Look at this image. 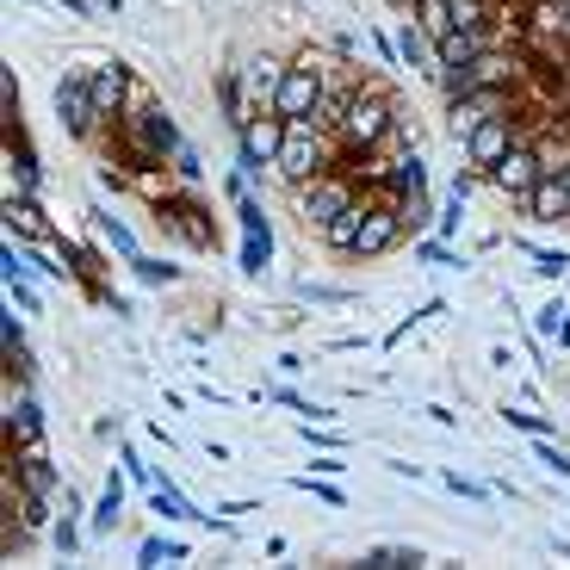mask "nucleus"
<instances>
[{"label":"nucleus","mask_w":570,"mask_h":570,"mask_svg":"<svg viewBox=\"0 0 570 570\" xmlns=\"http://www.w3.org/2000/svg\"><path fill=\"white\" fill-rule=\"evenodd\" d=\"M391 125H397L391 94L385 87H360L354 100H347V112H342V149L347 156H379V142L391 137Z\"/></svg>","instance_id":"f257e3e1"},{"label":"nucleus","mask_w":570,"mask_h":570,"mask_svg":"<svg viewBox=\"0 0 570 570\" xmlns=\"http://www.w3.org/2000/svg\"><path fill=\"white\" fill-rule=\"evenodd\" d=\"M328 156H335V137H328L316 118H285V142H279V180L304 186L316 180V174H328Z\"/></svg>","instance_id":"f03ea898"},{"label":"nucleus","mask_w":570,"mask_h":570,"mask_svg":"<svg viewBox=\"0 0 570 570\" xmlns=\"http://www.w3.org/2000/svg\"><path fill=\"white\" fill-rule=\"evenodd\" d=\"M174 149H180V130H174V118L161 112V106H137V112L125 118V156L130 161L161 168V161H174Z\"/></svg>","instance_id":"7ed1b4c3"},{"label":"nucleus","mask_w":570,"mask_h":570,"mask_svg":"<svg viewBox=\"0 0 570 570\" xmlns=\"http://www.w3.org/2000/svg\"><path fill=\"white\" fill-rule=\"evenodd\" d=\"M328 94V69L304 50L298 62H285V81H279V100H273V112L279 118H316V106H323Z\"/></svg>","instance_id":"20e7f679"},{"label":"nucleus","mask_w":570,"mask_h":570,"mask_svg":"<svg viewBox=\"0 0 570 570\" xmlns=\"http://www.w3.org/2000/svg\"><path fill=\"white\" fill-rule=\"evenodd\" d=\"M292 193H298V217H304V224H316V229H323L328 217H342L347 205L360 199V180H347V174H335V168H328V174H316V180L292 186Z\"/></svg>","instance_id":"39448f33"},{"label":"nucleus","mask_w":570,"mask_h":570,"mask_svg":"<svg viewBox=\"0 0 570 570\" xmlns=\"http://www.w3.org/2000/svg\"><path fill=\"white\" fill-rule=\"evenodd\" d=\"M403 212H397V199L391 193H372L366 199V224H360V243H354V261H379V255H391V248L403 243Z\"/></svg>","instance_id":"423d86ee"},{"label":"nucleus","mask_w":570,"mask_h":570,"mask_svg":"<svg viewBox=\"0 0 570 570\" xmlns=\"http://www.w3.org/2000/svg\"><path fill=\"white\" fill-rule=\"evenodd\" d=\"M57 118H62V130H69V137H81V142H94V137H100L106 112L94 106V87H87V69H75V75H62V81H57Z\"/></svg>","instance_id":"0eeeda50"},{"label":"nucleus","mask_w":570,"mask_h":570,"mask_svg":"<svg viewBox=\"0 0 570 570\" xmlns=\"http://www.w3.org/2000/svg\"><path fill=\"white\" fill-rule=\"evenodd\" d=\"M279 142H285V118L279 112H248V125L236 130V168L261 174L279 161Z\"/></svg>","instance_id":"6e6552de"},{"label":"nucleus","mask_w":570,"mask_h":570,"mask_svg":"<svg viewBox=\"0 0 570 570\" xmlns=\"http://www.w3.org/2000/svg\"><path fill=\"white\" fill-rule=\"evenodd\" d=\"M502 112H514L509 87H478V94H459V100H446V130L465 142L471 130L484 125V118H502Z\"/></svg>","instance_id":"1a4fd4ad"},{"label":"nucleus","mask_w":570,"mask_h":570,"mask_svg":"<svg viewBox=\"0 0 570 570\" xmlns=\"http://www.w3.org/2000/svg\"><path fill=\"white\" fill-rule=\"evenodd\" d=\"M441 87H446V100L478 94V87H514V62L497 57V50H484V57L459 62V69H441Z\"/></svg>","instance_id":"9d476101"},{"label":"nucleus","mask_w":570,"mask_h":570,"mask_svg":"<svg viewBox=\"0 0 570 570\" xmlns=\"http://www.w3.org/2000/svg\"><path fill=\"white\" fill-rule=\"evenodd\" d=\"M514 142H521V130H514V112H502V118H484V125L465 137V161H471V174H490L502 156H509Z\"/></svg>","instance_id":"9b49d317"},{"label":"nucleus","mask_w":570,"mask_h":570,"mask_svg":"<svg viewBox=\"0 0 570 570\" xmlns=\"http://www.w3.org/2000/svg\"><path fill=\"white\" fill-rule=\"evenodd\" d=\"M490 180H497V193H502V199L528 205V193L540 186V161H533V142H528V137L514 142L509 156H502L497 168H490Z\"/></svg>","instance_id":"f8f14e48"},{"label":"nucleus","mask_w":570,"mask_h":570,"mask_svg":"<svg viewBox=\"0 0 570 570\" xmlns=\"http://www.w3.org/2000/svg\"><path fill=\"white\" fill-rule=\"evenodd\" d=\"M236 81H243L248 112H273V100H279V81H285V62L261 50V57H248L243 69H236Z\"/></svg>","instance_id":"ddd939ff"},{"label":"nucleus","mask_w":570,"mask_h":570,"mask_svg":"<svg viewBox=\"0 0 570 570\" xmlns=\"http://www.w3.org/2000/svg\"><path fill=\"white\" fill-rule=\"evenodd\" d=\"M87 87H94V106H100L106 118H118L130 106V69L125 62H94V69H87Z\"/></svg>","instance_id":"4468645a"},{"label":"nucleus","mask_w":570,"mask_h":570,"mask_svg":"<svg viewBox=\"0 0 570 570\" xmlns=\"http://www.w3.org/2000/svg\"><path fill=\"white\" fill-rule=\"evenodd\" d=\"M13 459H19V465H13V471H19V490H31V497H50V502L69 490V484H62V471L43 459V446H19Z\"/></svg>","instance_id":"2eb2a0df"},{"label":"nucleus","mask_w":570,"mask_h":570,"mask_svg":"<svg viewBox=\"0 0 570 570\" xmlns=\"http://www.w3.org/2000/svg\"><path fill=\"white\" fill-rule=\"evenodd\" d=\"M521 212H528L533 224H570V186H564V174H540V186L528 193Z\"/></svg>","instance_id":"dca6fc26"},{"label":"nucleus","mask_w":570,"mask_h":570,"mask_svg":"<svg viewBox=\"0 0 570 570\" xmlns=\"http://www.w3.org/2000/svg\"><path fill=\"white\" fill-rule=\"evenodd\" d=\"M397 57H403V69H415V75H428V81H441V43L428 38L415 19H403V31H397Z\"/></svg>","instance_id":"f3484780"},{"label":"nucleus","mask_w":570,"mask_h":570,"mask_svg":"<svg viewBox=\"0 0 570 570\" xmlns=\"http://www.w3.org/2000/svg\"><path fill=\"white\" fill-rule=\"evenodd\" d=\"M528 142H533L540 174H570V125H540Z\"/></svg>","instance_id":"a211bd4d"},{"label":"nucleus","mask_w":570,"mask_h":570,"mask_svg":"<svg viewBox=\"0 0 570 570\" xmlns=\"http://www.w3.org/2000/svg\"><path fill=\"white\" fill-rule=\"evenodd\" d=\"M7 441H13V453H19V446H43V410L31 397L7 403Z\"/></svg>","instance_id":"6ab92c4d"},{"label":"nucleus","mask_w":570,"mask_h":570,"mask_svg":"<svg viewBox=\"0 0 570 570\" xmlns=\"http://www.w3.org/2000/svg\"><path fill=\"white\" fill-rule=\"evenodd\" d=\"M7 236H19V243H50V224H43L38 199H7Z\"/></svg>","instance_id":"aec40b11"},{"label":"nucleus","mask_w":570,"mask_h":570,"mask_svg":"<svg viewBox=\"0 0 570 570\" xmlns=\"http://www.w3.org/2000/svg\"><path fill=\"white\" fill-rule=\"evenodd\" d=\"M360 224H366V199H354L342 217H328V224H323V243L335 248V255H354V243H360Z\"/></svg>","instance_id":"412c9836"},{"label":"nucleus","mask_w":570,"mask_h":570,"mask_svg":"<svg viewBox=\"0 0 570 570\" xmlns=\"http://www.w3.org/2000/svg\"><path fill=\"white\" fill-rule=\"evenodd\" d=\"M484 50H490V26L484 31H446L441 38V69H459V62L484 57Z\"/></svg>","instance_id":"4be33fe9"},{"label":"nucleus","mask_w":570,"mask_h":570,"mask_svg":"<svg viewBox=\"0 0 570 570\" xmlns=\"http://www.w3.org/2000/svg\"><path fill=\"white\" fill-rule=\"evenodd\" d=\"M161 217H168V224L180 229L193 248H212V224H199V217H205L199 205H161Z\"/></svg>","instance_id":"5701e85b"},{"label":"nucleus","mask_w":570,"mask_h":570,"mask_svg":"<svg viewBox=\"0 0 570 570\" xmlns=\"http://www.w3.org/2000/svg\"><path fill=\"white\" fill-rule=\"evenodd\" d=\"M38 193V168H31V156H13L7 149V199H31Z\"/></svg>","instance_id":"b1692460"},{"label":"nucleus","mask_w":570,"mask_h":570,"mask_svg":"<svg viewBox=\"0 0 570 570\" xmlns=\"http://www.w3.org/2000/svg\"><path fill=\"white\" fill-rule=\"evenodd\" d=\"M118 514H125V490H118V484H106L100 509L87 514V528H94V533H112V528H118Z\"/></svg>","instance_id":"393cba45"},{"label":"nucleus","mask_w":570,"mask_h":570,"mask_svg":"<svg viewBox=\"0 0 570 570\" xmlns=\"http://www.w3.org/2000/svg\"><path fill=\"white\" fill-rule=\"evenodd\" d=\"M19 528H26V533H43V528H50V497H31V490H19Z\"/></svg>","instance_id":"a878e982"},{"label":"nucleus","mask_w":570,"mask_h":570,"mask_svg":"<svg viewBox=\"0 0 570 570\" xmlns=\"http://www.w3.org/2000/svg\"><path fill=\"white\" fill-rule=\"evenodd\" d=\"M366 564H372V570H397V564H428V558L415 552V546H372Z\"/></svg>","instance_id":"bb28decb"},{"label":"nucleus","mask_w":570,"mask_h":570,"mask_svg":"<svg viewBox=\"0 0 570 570\" xmlns=\"http://www.w3.org/2000/svg\"><path fill=\"white\" fill-rule=\"evenodd\" d=\"M94 224H100V236H106V243H112V248H118V255H125V261H137V236H130V229H125V224H118V217H106V212H94Z\"/></svg>","instance_id":"cd10ccee"},{"label":"nucleus","mask_w":570,"mask_h":570,"mask_svg":"<svg viewBox=\"0 0 570 570\" xmlns=\"http://www.w3.org/2000/svg\"><path fill=\"white\" fill-rule=\"evenodd\" d=\"M130 267H137L142 285H174V279H180V267H168V261H149V255H137Z\"/></svg>","instance_id":"c85d7f7f"},{"label":"nucleus","mask_w":570,"mask_h":570,"mask_svg":"<svg viewBox=\"0 0 570 570\" xmlns=\"http://www.w3.org/2000/svg\"><path fill=\"white\" fill-rule=\"evenodd\" d=\"M161 558H186L180 540H142L137 546V564H161Z\"/></svg>","instance_id":"c756f323"},{"label":"nucleus","mask_w":570,"mask_h":570,"mask_svg":"<svg viewBox=\"0 0 570 570\" xmlns=\"http://www.w3.org/2000/svg\"><path fill=\"white\" fill-rule=\"evenodd\" d=\"M570 323V304L564 298H552V304H540V316H533V328H540V335H558V328Z\"/></svg>","instance_id":"7c9ffc66"},{"label":"nucleus","mask_w":570,"mask_h":570,"mask_svg":"<svg viewBox=\"0 0 570 570\" xmlns=\"http://www.w3.org/2000/svg\"><path fill=\"white\" fill-rule=\"evenodd\" d=\"M7 298H13L26 316H38V292L26 285V273H7Z\"/></svg>","instance_id":"2f4dec72"},{"label":"nucleus","mask_w":570,"mask_h":570,"mask_svg":"<svg viewBox=\"0 0 570 570\" xmlns=\"http://www.w3.org/2000/svg\"><path fill=\"white\" fill-rule=\"evenodd\" d=\"M174 174H180V180H186V186H199V180H205V168H199V156H193V149H186V142H180V149H174Z\"/></svg>","instance_id":"473e14b6"},{"label":"nucleus","mask_w":570,"mask_h":570,"mask_svg":"<svg viewBox=\"0 0 570 570\" xmlns=\"http://www.w3.org/2000/svg\"><path fill=\"white\" fill-rule=\"evenodd\" d=\"M509 428H521V434H533V441L552 434V422H546V415H528V410H509Z\"/></svg>","instance_id":"72a5a7b5"},{"label":"nucleus","mask_w":570,"mask_h":570,"mask_svg":"<svg viewBox=\"0 0 570 570\" xmlns=\"http://www.w3.org/2000/svg\"><path fill=\"white\" fill-rule=\"evenodd\" d=\"M298 490H311L316 502H328V509H347V497L335 484H323V478H298Z\"/></svg>","instance_id":"f704fd0d"},{"label":"nucleus","mask_w":570,"mask_h":570,"mask_svg":"<svg viewBox=\"0 0 570 570\" xmlns=\"http://www.w3.org/2000/svg\"><path fill=\"white\" fill-rule=\"evenodd\" d=\"M533 453H540V465H552L558 478H570V453H558V446H552V434H546V441L533 446Z\"/></svg>","instance_id":"c9c22d12"},{"label":"nucleus","mask_w":570,"mask_h":570,"mask_svg":"<svg viewBox=\"0 0 570 570\" xmlns=\"http://www.w3.org/2000/svg\"><path fill=\"white\" fill-rule=\"evenodd\" d=\"M446 490H453V497H471V502H484V497H490L478 478H459V471H446Z\"/></svg>","instance_id":"e433bc0d"},{"label":"nucleus","mask_w":570,"mask_h":570,"mask_svg":"<svg viewBox=\"0 0 570 570\" xmlns=\"http://www.w3.org/2000/svg\"><path fill=\"white\" fill-rule=\"evenodd\" d=\"M564 267H570V255H546V248H533V273H546V279H558Z\"/></svg>","instance_id":"4c0bfd02"},{"label":"nucleus","mask_w":570,"mask_h":570,"mask_svg":"<svg viewBox=\"0 0 570 570\" xmlns=\"http://www.w3.org/2000/svg\"><path fill=\"white\" fill-rule=\"evenodd\" d=\"M50 540H57L62 552H75V546H81V528H75V521H62V528H50Z\"/></svg>","instance_id":"58836bf2"},{"label":"nucleus","mask_w":570,"mask_h":570,"mask_svg":"<svg viewBox=\"0 0 570 570\" xmlns=\"http://www.w3.org/2000/svg\"><path fill=\"white\" fill-rule=\"evenodd\" d=\"M422 261H441V267H465V261H459V255H446L441 243H422Z\"/></svg>","instance_id":"ea45409f"},{"label":"nucleus","mask_w":570,"mask_h":570,"mask_svg":"<svg viewBox=\"0 0 570 570\" xmlns=\"http://www.w3.org/2000/svg\"><path fill=\"white\" fill-rule=\"evenodd\" d=\"M311 471H316V478H335V471H347V465L335 453H323V459H311Z\"/></svg>","instance_id":"a19ab883"},{"label":"nucleus","mask_w":570,"mask_h":570,"mask_svg":"<svg viewBox=\"0 0 570 570\" xmlns=\"http://www.w3.org/2000/svg\"><path fill=\"white\" fill-rule=\"evenodd\" d=\"M57 7H62V13H75V19H87V13H94L87 0H57Z\"/></svg>","instance_id":"79ce46f5"},{"label":"nucleus","mask_w":570,"mask_h":570,"mask_svg":"<svg viewBox=\"0 0 570 570\" xmlns=\"http://www.w3.org/2000/svg\"><path fill=\"white\" fill-rule=\"evenodd\" d=\"M564 186H570V174H564Z\"/></svg>","instance_id":"37998d69"}]
</instances>
